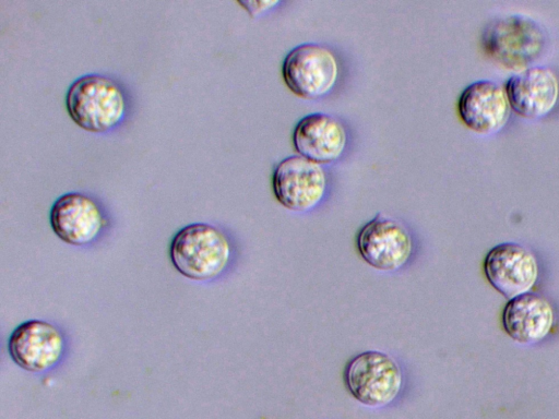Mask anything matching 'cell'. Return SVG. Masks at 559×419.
I'll list each match as a JSON object with an SVG mask.
<instances>
[{
  "label": "cell",
  "instance_id": "9a60e30c",
  "mask_svg": "<svg viewBox=\"0 0 559 419\" xmlns=\"http://www.w3.org/2000/svg\"><path fill=\"white\" fill-rule=\"evenodd\" d=\"M239 4H241L250 14L251 16H257L261 14L262 12L272 9L276 4L280 3L278 0H248V1H239Z\"/></svg>",
  "mask_w": 559,
  "mask_h": 419
},
{
  "label": "cell",
  "instance_id": "7a4b0ae2",
  "mask_svg": "<svg viewBox=\"0 0 559 419\" xmlns=\"http://www.w3.org/2000/svg\"><path fill=\"white\" fill-rule=\"evenodd\" d=\"M546 43L544 28L530 16L520 14L492 19L481 35L486 53L504 68L518 72L530 68L540 57Z\"/></svg>",
  "mask_w": 559,
  "mask_h": 419
},
{
  "label": "cell",
  "instance_id": "52a82bcc",
  "mask_svg": "<svg viewBox=\"0 0 559 419\" xmlns=\"http://www.w3.org/2000/svg\"><path fill=\"white\" fill-rule=\"evenodd\" d=\"M326 187L328 177L321 164L301 155L284 158L274 169V195L290 211H311L322 201Z\"/></svg>",
  "mask_w": 559,
  "mask_h": 419
},
{
  "label": "cell",
  "instance_id": "6da1fadb",
  "mask_svg": "<svg viewBox=\"0 0 559 419\" xmlns=\"http://www.w3.org/2000/svg\"><path fill=\"white\" fill-rule=\"evenodd\" d=\"M169 256L174 267L193 280H212L227 267L231 244L217 227L194 223L181 228L171 239Z\"/></svg>",
  "mask_w": 559,
  "mask_h": 419
},
{
  "label": "cell",
  "instance_id": "8fae6325",
  "mask_svg": "<svg viewBox=\"0 0 559 419\" xmlns=\"http://www.w3.org/2000/svg\"><path fill=\"white\" fill-rule=\"evenodd\" d=\"M510 109L506 88L490 80H479L467 85L457 103L462 121L481 133L502 128L510 117Z\"/></svg>",
  "mask_w": 559,
  "mask_h": 419
},
{
  "label": "cell",
  "instance_id": "277c9868",
  "mask_svg": "<svg viewBox=\"0 0 559 419\" xmlns=\"http://www.w3.org/2000/svg\"><path fill=\"white\" fill-rule=\"evenodd\" d=\"M344 382L350 395L360 404L383 407L399 396L404 376L399 362L391 355L367 350L347 362Z\"/></svg>",
  "mask_w": 559,
  "mask_h": 419
},
{
  "label": "cell",
  "instance_id": "5b68a950",
  "mask_svg": "<svg viewBox=\"0 0 559 419\" xmlns=\"http://www.w3.org/2000/svg\"><path fill=\"white\" fill-rule=\"evenodd\" d=\"M284 82L297 96L314 99L330 93L338 77V61L334 52L316 43H304L285 57L282 68Z\"/></svg>",
  "mask_w": 559,
  "mask_h": 419
},
{
  "label": "cell",
  "instance_id": "30bf717a",
  "mask_svg": "<svg viewBox=\"0 0 559 419\" xmlns=\"http://www.w3.org/2000/svg\"><path fill=\"white\" fill-rule=\"evenodd\" d=\"M106 222L97 203L80 192L59 196L50 210V225L62 241L72 246L91 243Z\"/></svg>",
  "mask_w": 559,
  "mask_h": 419
},
{
  "label": "cell",
  "instance_id": "3957f363",
  "mask_svg": "<svg viewBox=\"0 0 559 419\" xmlns=\"http://www.w3.org/2000/svg\"><path fill=\"white\" fill-rule=\"evenodd\" d=\"M66 107L71 119L91 132H106L117 125L126 111L124 94L110 77L85 74L68 88Z\"/></svg>",
  "mask_w": 559,
  "mask_h": 419
},
{
  "label": "cell",
  "instance_id": "8992f818",
  "mask_svg": "<svg viewBox=\"0 0 559 419\" xmlns=\"http://www.w3.org/2000/svg\"><path fill=\"white\" fill-rule=\"evenodd\" d=\"M356 247L361 259L371 267L395 272L409 261L414 241L402 222L378 214L360 228Z\"/></svg>",
  "mask_w": 559,
  "mask_h": 419
},
{
  "label": "cell",
  "instance_id": "7c38bea8",
  "mask_svg": "<svg viewBox=\"0 0 559 419\" xmlns=\"http://www.w3.org/2000/svg\"><path fill=\"white\" fill-rule=\"evenodd\" d=\"M297 153L319 164L337 160L347 144L345 125L334 116L313 112L301 118L293 132Z\"/></svg>",
  "mask_w": 559,
  "mask_h": 419
},
{
  "label": "cell",
  "instance_id": "5bb4252c",
  "mask_svg": "<svg viewBox=\"0 0 559 419\" xmlns=\"http://www.w3.org/2000/svg\"><path fill=\"white\" fill-rule=\"evenodd\" d=\"M554 311L550 303L536 294H523L510 299L502 312L507 334L518 343L535 344L550 332Z\"/></svg>",
  "mask_w": 559,
  "mask_h": 419
},
{
  "label": "cell",
  "instance_id": "4fadbf2b",
  "mask_svg": "<svg viewBox=\"0 0 559 419\" xmlns=\"http://www.w3.org/2000/svg\"><path fill=\"white\" fill-rule=\"evenodd\" d=\"M510 106L521 116L548 113L558 99L559 83L552 70L533 65L511 75L506 83Z\"/></svg>",
  "mask_w": 559,
  "mask_h": 419
},
{
  "label": "cell",
  "instance_id": "9c48e42d",
  "mask_svg": "<svg viewBox=\"0 0 559 419\" xmlns=\"http://www.w3.org/2000/svg\"><path fill=\"white\" fill-rule=\"evenodd\" d=\"M64 339L51 323L29 320L14 328L8 342L12 360L22 369L41 372L55 367L61 359Z\"/></svg>",
  "mask_w": 559,
  "mask_h": 419
},
{
  "label": "cell",
  "instance_id": "ba28073f",
  "mask_svg": "<svg viewBox=\"0 0 559 419\" xmlns=\"http://www.w3.org/2000/svg\"><path fill=\"white\" fill-rule=\"evenodd\" d=\"M484 272L488 282L508 299L530 291L538 276L537 261L524 246L503 242L486 254Z\"/></svg>",
  "mask_w": 559,
  "mask_h": 419
}]
</instances>
